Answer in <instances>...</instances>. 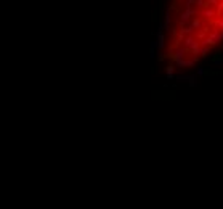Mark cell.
<instances>
[{
	"label": "cell",
	"mask_w": 223,
	"mask_h": 209,
	"mask_svg": "<svg viewBox=\"0 0 223 209\" xmlns=\"http://www.w3.org/2000/svg\"><path fill=\"white\" fill-rule=\"evenodd\" d=\"M199 15H204V16H213V15H215V12H213V10H204V12H198Z\"/></svg>",
	"instance_id": "cell-3"
},
{
	"label": "cell",
	"mask_w": 223,
	"mask_h": 209,
	"mask_svg": "<svg viewBox=\"0 0 223 209\" xmlns=\"http://www.w3.org/2000/svg\"><path fill=\"white\" fill-rule=\"evenodd\" d=\"M165 74H167V79L172 81L173 76H175V66H167V68H165Z\"/></svg>",
	"instance_id": "cell-2"
},
{
	"label": "cell",
	"mask_w": 223,
	"mask_h": 209,
	"mask_svg": "<svg viewBox=\"0 0 223 209\" xmlns=\"http://www.w3.org/2000/svg\"><path fill=\"white\" fill-rule=\"evenodd\" d=\"M213 63H215V64H223V56H221V58H215V60H213Z\"/></svg>",
	"instance_id": "cell-5"
},
{
	"label": "cell",
	"mask_w": 223,
	"mask_h": 209,
	"mask_svg": "<svg viewBox=\"0 0 223 209\" xmlns=\"http://www.w3.org/2000/svg\"><path fill=\"white\" fill-rule=\"evenodd\" d=\"M196 13H198V10L186 8V10H185V13H181V16H180V24H185V23H186L190 18H191V15H196Z\"/></svg>",
	"instance_id": "cell-1"
},
{
	"label": "cell",
	"mask_w": 223,
	"mask_h": 209,
	"mask_svg": "<svg viewBox=\"0 0 223 209\" xmlns=\"http://www.w3.org/2000/svg\"><path fill=\"white\" fill-rule=\"evenodd\" d=\"M217 26H218V27H221V29H223V20H221V21H218V23H217Z\"/></svg>",
	"instance_id": "cell-7"
},
{
	"label": "cell",
	"mask_w": 223,
	"mask_h": 209,
	"mask_svg": "<svg viewBox=\"0 0 223 209\" xmlns=\"http://www.w3.org/2000/svg\"><path fill=\"white\" fill-rule=\"evenodd\" d=\"M194 3H196V7H204V5H206V0H194Z\"/></svg>",
	"instance_id": "cell-4"
},
{
	"label": "cell",
	"mask_w": 223,
	"mask_h": 209,
	"mask_svg": "<svg viewBox=\"0 0 223 209\" xmlns=\"http://www.w3.org/2000/svg\"><path fill=\"white\" fill-rule=\"evenodd\" d=\"M198 74H199V76H202V74H206V71H204V68H199V69H198Z\"/></svg>",
	"instance_id": "cell-6"
}]
</instances>
